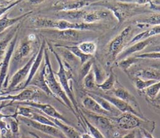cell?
I'll return each mask as SVG.
<instances>
[{"label":"cell","mask_w":160,"mask_h":138,"mask_svg":"<svg viewBox=\"0 0 160 138\" xmlns=\"http://www.w3.org/2000/svg\"><path fill=\"white\" fill-rule=\"evenodd\" d=\"M44 78H45L46 82L47 83V85L49 89L50 90L51 93L53 94L54 98H60L62 103L64 106H66L67 108H68L71 111V112L73 113L74 115L78 118L79 122L83 127H84V125L82 124L84 122L81 119L80 117L78 115V114L75 111L74 108L70 99L66 95L65 91L62 88L59 83L58 82V81L55 78L54 74L52 70L51 63L49 59V56L46 50H45V65L44 67Z\"/></svg>","instance_id":"cell-1"},{"label":"cell","mask_w":160,"mask_h":138,"mask_svg":"<svg viewBox=\"0 0 160 138\" xmlns=\"http://www.w3.org/2000/svg\"><path fill=\"white\" fill-rule=\"evenodd\" d=\"M56 58V60L59 63V68L58 71L56 73L59 78V83L61 85L62 88L63 89V90L65 91L66 95L68 96V97L69 98V99H70L75 111L76 112V113L78 114V115L80 117V114H81V110L79 109L78 105V103L76 99H75L72 88L71 87V86L69 85V82L68 80L70 78L71 74L70 72V70H66V68L64 67L63 63L62 62L60 57H59V55H58V53L56 52H55L54 51H52ZM81 118V117H80Z\"/></svg>","instance_id":"cell-2"},{"label":"cell","mask_w":160,"mask_h":138,"mask_svg":"<svg viewBox=\"0 0 160 138\" xmlns=\"http://www.w3.org/2000/svg\"><path fill=\"white\" fill-rule=\"evenodd\" d=\"M16 104L19 105L27 106L29 107H31L33 108H36L39 109L45 115L59 120L71 126V122L66 119L62 114H61L59 112H58L56 108H54L52 105L47 103H41L37 102L36 101H21L18 102Z\"/></svg>","instance_id":"cell-3"},{"label":"cell","mask_w":160,"mask_h":138,"mask_svg":"<svg viewBox=\"0 0 160 138\" xmlns=\"http://www.w3.org/2000/svg\"><path fill=\"white\" fill-rule=\"evenodd\" d=\"M18 121H20L27 126L32 127L41 133L58 138H67L64 133L58 127L41 124L28 117L21 116H19V119Z\"/></svg>","instance_id":"cell-4"},{"label":"cell","mask_w":160,"mask_h":138,"mask_svg":"<svg viewBox=\"0 0 160 138\" xmlns=\"http://www.w3.org/2000/svg\"><path fill=\"white\" fill-rule=\"evenodd\" d=\"M37 24L40 26L56 28L61 30L66 29H76V30H84L89 29L91 27L89 24L86 23H73L64 20L52 21L49 19H40L38 21Z\"/></svg>","instance_id":"cell-5"},{"label":"cell","mask_w":160,"mask_h":138,"mask_svg":"<svg viewBox=\"0 0 160 138\" xmlns=\"http://www.w3.org/2000/svg\"><path fill=\"white\" fill-rule=\"evenodd\" d=\"M118 126L123 130H132L140 127L145 121L141 117L129 113H122L116 117H112Z\"/></svg>","instance_id":"cell-6"},{"label":"cell","mask_w":160,"mask_h":138,"mask_svg":"<svg viewBox=\"0 0 160 138\" xmlns=\"http://www.w3.org/2000/svg\"><path fill=\"white\" fill-rule=\"evenodd\" d=\"M96 94L101 96V97L104 98L106 100H108L112 105H113L118 110H119L121 113H132L144 120H148L143 114L139 113L135 109H134L131 106H130L127 103L124 102V101L116 98V96H109L104 93H95Z\"/></svg>","instance_id":"cell-7"},{"label":"cell","mask_w":160,"mask_h":138,"mask_svg":"<svg viewBox=\"0 0 160 138\" xmlns=\"http://www.w3.org/2000/svg\"><path fill=\"white\" fill-rule=\"evenodd\" d=\"M130 30L131 27H127L109 44L108 53L113 60L116 59L117 56L122 51L126 38L128 37Z\"/></svg>","instance_id":"cell-8"},{"label":"cell","mask_w":160,"mask_h":138,"mask_svg":"<svg viewBox=\"0 0 160 138\" xmlns=\"http://www.w3.org/2000/svg\"><path fill=\"white\" fill-rule=\"evenodd\" d=\"M84 115L87 119L98 129L104 131H109L113 127V122L111 118L102 115L96 114L91 112H84Z\"/></svg>","instance_id":"cell-9"},{"label":"cell","mask_w":160,"mask_h":138,"mask_svg":"<svg viewBox=\"0 0 160 138\" xmlns=\"http://www.w3.org/2000/svg\"><path fill=\"white\" fill-rule=\"evenodd\" d=\"M36 55L35 54L29 60V61L26 63V64L19 70H18L12 77L11 83L9 86L7 88L8 92H10L12 91L16 86H17L22 81L24 80L26 76L28 75L30 71L31 67L36 58Z\"/></svg>","instance_id":"cell-10"},{"label":"cell","mask_w":160,"mask_h":138,"mask_svg":"<svg viewBox=\"0 0 160 138\" xmlns=\"http://www.w3.org/2000/svg\"><path fill=\"white\" fill-rule=\"evenodd\" d=\"M38 96V91L34 89H24L21 93L16 95H8L7 96H0V101L10 100L12 102L14 101H34Z\"/></svg>","instance_id":"cell-11"},{"label":"cell","mask_w":160,"mask_h":138,"mask_svg":"<svg viewBox=\"0 0 160 138\" xmlns=\"http://www.w3.org/2000/svg\"><path fill=\"white\" fill-rule=\"evenodd\" d=\"M113 93L114 96L129 104L139 113L143 114L140 109L139 104L136 98L125 88L122 87L118 88L113 91Z\"/></svg>","instance_id":"cell-12"},{"label":"cell","mask_w":160,"mask_h":138,"mask_svg":"<svg viewBox=\"0 0 160 138\" xmlns=\"http://www.w3.org/2000/svg\"><path fill=\"white\" fill-rule=\"evenodd\" d=\"M82 103L84 108L89 112L107 117H113L110 113L103 109L96 100L89 95H87L83 98Z\"/></svg>","instance_id":"cell-13"},{"label":"cell","mask_w":160,"mask_h":138,"mask_svg":"<svg viewBox=\"0 0 160 138\" xmlns=\"http://www.w3.org/2000/svg\"><path fill=\"white\" fill-rule=\"evenodd\" d=\"M152 41V39L151 37L146 39L145 40L138 42L135 44H133L132 45L125 48L123 51H122L116 57V59L119 61H121L122 60H124L128 56H129L131 54H133L136 52H139L141 50H142L144 48H145Z\"/></svg>","instance_id":"cell-14"},{"label":"cell","mask_w":160,"mask_h":138,"mask_svg":"<svg viewBox=\"0 0 160 138\" xmlns=\"http://www.w3.org/2000/svg\"><path fill=\"white\" fill-rule=\"evenodd\" d=\"M46 116L51 121H52L58 128H59V129L64 133L67 138H81L80 133H79V132L71 125L67 124L56 119L50 117L48 116Z\"/></svg>","instance_id":"cell-15"},{"label":"cell","mask_w":160,"mask_h":138,"mask_svg":"<svg viewBox=\"0 0 160 138\" xmlns=\"http://www.w3.org/2000/svg\"><path fill=\"white\" fill-rule=\"evenodd\" d=\"M28 85H34L38 87L39 89L42 90L48 95L54 96L53 94L51 93L49 89L44 78V68H43L38 73H36V76H34L32 79L31 80Z\"/></svg>","instance_id":"cell-16"},{"label":"cell","mask_w":160,"mask_h":138,"mask_svg":"<svg viewBox=\"0 0 160 138\" xmlns=\"http://www.w3.org/2000/svg\"><path fill=\"white\" fill-rule=\"evenodd\" d=\"M88 95L96 100L103 109L110 113L113 116V117H116L121 113H122L119 110H118L113 105H112L108 100L101 97V96L96 94L95 93L89 92L88 93Z\"/></svg>","instance_id":"cell-17"},{"label":"cell","mask_w":160,"mask_h":138,"mask_svg":"<svg viewBox=\"0 0 160 138\" xmlns=\"http://www.w3.org/2000/svg\"><path fill=\"white\" fill-rule=\"evenodd\" d=\"M15 42H16V39L14 40L11 45L9 47V48L6 53V55L4 57V58L3 59L1 65V70H0V88L1 87V85H2V83L4 82L5 76L6 75V73L9 67V61L11 59V57L12 54L13 50H14V47L15 45Z\"/></svg>","instance_id":"cell-18"},{"label":"cell","mask_w":160,"mask_h":138,"mask_svg":"<svg viewBox=\"0 0 160 138\" xmlns=\"http://www.w3.org/2000/svg\"><path fill=\"white\" fill-rule=\"evenodd\" d=\"M44 45L42 44V46L41 47V48L38 52V53L37 54L36 57V58L31 67V69H30V71L29 73V76H28V78L27 79V80L26 81L25 83L22 85V86L20 88V90H22L24 89V88L27 87L29 83V82L31 81V80L32 79V78L34 77L35 73H36L39 65H40V63H41V62L42 60V55H43V52H44Z\"/></svg>","instance_id":"cell-19"},{"label":"cell","mask_w":160,"mask_h":138,"mask_svg":"<svg viewBox=\"0 0 160 138\" xmlns=\"http://www.w3.org/2000/svg\"><path fill=\"white\" fill-rule=\"evenodd\" d=\"M160 34V25H156L151 28L150 30L144 31L137 35H136L134 38H132L129 42L128 43V45L135 44L138 42L145 40L146 39L150 38L152 36H154L157 34Z\"/></svg>","instance_id":"cell-20"},{"label":"cell","mask_w":160,"mask_h":138,"mask_svg":"<svg viewBox=\"0 0 160 138\" xmlns=\"http://www.w3.org/2000/svg\"><path fill=\"white\" fill-rule=\"evenodd\" d=\"M136 77L142 80H154L156 81L160 80V70L155 68H147L139 71L136 75Z\"/></svg>","instance_id":"cell-21"},{"label":"cell","mask_w":160,"mask_h":138,"mask_svg":"<svg viewBox=\"0 0 160 138\" xmlns=\"http://www.w3.org/2000/svg\"><path fill=\"white\" fill-rule=\"evenodd\" d=\"M80 117L82 119V121L84 123V124L86 126L87 128L88 129L89 131V134L93 137V138H105L103 134L101 132V131L94 126L93 124H92L86 117V116L84 115V114L81 112L80 114Z\"/></svg>","instance_id":"cell-22"},{"label":"cell","mask_w":160,"mask_h":138,"mask_svg":"<svg viewBox=\"0 0 160 138\" xmlns=\"http://www.w3.org/2000/svg\"><path fill=\"white\" fill-rule=\"evenodd\" d=\"M30 52V45L29 43L28 42H24L22 43L21 46H19V48L16 52L13 61L14 62H18L19 60H21L22 58L26 57L28 53Z\"/></svg>","instance_id":"cell-23"},{"label":"cell","mask_w":160,"mask_h":138,"mask_svg":"<svg viewBox=\"0 0 160 138\" xmlns=\"http://www.w3.org/2000/svg\"><path fill=\"white\" fill-rule=\"evenodd\" d=\"M64 48L69 50L77 58H78L81 65L84 64L85 62H86L88 60L91 58V55L84 54L83 52L81 51V50L78 48V46H66L64 47Z\"/></svg>","instance_id":"cell-24"},{"label":"cell","mask_w":160,"mask_h":138,"mask_svg":"<svg viewBox=\"0 0 160 138\" xmlns=\"http://www.w3.org/2000/svg\"><path fill=\"white\" fill-rule=\"evenodd\" d=\"M78 47L84 54L91 56L96 53L97 49L96 44L93 42H84L79 44Z\"/></svg>","instance_id":"cell-25"},{"label":"cell","mask_w":160,"mask_h":138,"mask_svg":"<svg viewBox=\"0 0 160 138\" xmlns=\"http://www.w3.org/2000/svg\"><path fill=\"white\" fill-rule=\"evenodd\" d=\"M79 37V32L76 29L62 30L58 33V37L63 40H76Z\"/></svg>","instance_id":"cell-26"},{"label":"cell","mask_w":160,"mask_h":138,"mask_svg":"<svg viewBox=\"0 0 160 138\" xmlns=\"http://www.w3.org/2000/svg\"><path fill=\"white\" fill-rule=\"evenodd\" d=\"M9 122V130L11 132V138H19V122L18 119H16L13 116L8 118Z\"/></svg>","instance_id":"cell-27"},{"label":"cell","mask_w":160,"mask_h":138,"mask_svg":"<svg viewBox=\"0 0 160 138\" xmlns=\"http://www.w3.org/2000/svg\"><path fill=\"white\" fill-rule=\"evenodd\" d=\"M160 91V80L145 90L146 96L151 99H154Z\"/></svg>","instance_id":"cell-28"},{"label":"cell","mask_w":160,"mask_h":138,"mask_svg":"<svg viewBox=\"0 0 160 138\" xmlns=\"http://www.w3.org/2000/svg\"><path fill=\"white\" fill-rule=\"evenodd\" d=\"M115 83V76L112 72L110 73L108 78H106L102 83L101 84H97V86L102 90H111Z\"/></svg>","instance_id":"cell-29"},{"label":"cell","mask_w":160,"mask_h":138,"mask_svg":"<svg viewBox=\"0 0 160 138\" xmlns=\"http://www.w3.org/2000/svg\"><path fill=\"white\" fill-rule=\"evenodd\" d=\"M158 81L154 80H142L141 78H137L134 81V84L136 87L139 90H144L151 86L152 85L156 83Z\"/></svg>","instance_id":"cell-30"},{"label":"cell","mask_w":160,"mask_h":138,"mask_svg":"<svg viewBox=\"0 0 160 138\" xmlns=\"http://www.w3.org/2000/svg\"><path fill=\"white\" fill-rule=\"evenodd\" d=\"M92 64H93V62L92 59L91 58L82 65V67L80 69V71L79 74V80H83L84 78L88 74V73L90 71V70L92 68Z\"/></svg>","instance_id":"cell-31"},{"label":"cell","mask_w":160,"mask_h":138,"mask_svg":"<svg viewBox=\"0 0 160 138\" xmlns=\"http://www.w3.org/2000/svg\"><path fill=\"white\" fill-rule=\"evenodd\" d=\"M84 85L87 88H92L95 86V76L92 68L90 70L88 74L84 78Z\"/></svg>","instance_id":"cell-32"},{"label":"cell","mask_w":160,"mask_h":138,"mask_svg":"<svg viewBox=\"0 0 160 138\" xmlns=\"http://www.w3.org/2000/svg\"><path fill=\"white\" fill-rule=\"evenodd\" d=\"M105 16H106V14L103 15V14H101L99 13H89V14L84 13V14L82 16V19L86 24H89V23L93 22L97 20L100 19L102 17Z\"/></svg>","instance_id":"cell-33"},{"label":"cell","mask_w":160,"mask_h":138,"mask_svg":"<svg viewBox=\"0 0 160 138\" xmlns=\"http://www.w3.org/2000/svg\"><path fill=\"white\" fill-rule=\"evenodd\" d=\"M136 58H152L160 59V52H150L148 53H141L136 56Z\"/></svg>","instance_id":"cell-34"},{"label":"cell","mask_w":160,"mask_h":138,"mask_svg":"<svg viewBox=\"0 0 160 138\" xmlns=\"http://www.w3.org/2000/svg\"><path fill=\"white\" fill-rule=\"evenodd\" d=\"M18 20V19H10L7 18L6 17H4V18L0 19V32L4 30V28H6L8 26L16 22V21H17Z\"/></svg>","instance_id":"cell-35"},{"label":"cell","mask_w":160,"mask_h":138,"mask_svg":"<svg viewBox=\"0 0 160 138\" xmlns=\"http://www.w3.org/2000/svg\"><path fill=\"white\" fill-rule=\"evenodd\" d=\"M142 22L146 24H149L151 25H160V14L152 16L147 20H145Z\"/></svg>","instance_id":"cell-36"},{"label":"cell","mask_w":160,"mask_h":138,"mask_svg":"<svg viewBox=\"0 0 160 138\" xmlns=\"http://www.w3.org/2000/svg\"><path fill=\"white\" fill-rule=\"evenodd\" d=\"M137 61H138L137 59L132 58H129L124 60H122L120 62V66L122 68H123L124 69H127V68H128L129 67H130L132 64L134 63Z\"/></svg>","instance_id":"cell-37"},{"label":"cell","mask_w":160,"mask_h":138,"mask_svg":"<svg viewBox=\"0 0 160 138\" xmlns=\"http://www.w3.org/2000/svg\"><path fill=\"white\" fill-rule=\"evenodd\" d=\"M141 134L142 135V138H154L151 132L144 128H141Z\"/></svg>","instance_id":"cell-38"},{"label":"cell","mask_w":160,"mask_h":138,"mask_svg":"<svg viewBox=\"0 0 160 138\" xmlns=\"http://www.w3.org/2000/svg\"><path fill=\"white\" fill-rule=\"evenodd\" d=\"M120 138H136V132L134 131H132Z\"/></svg>","instance_id":"cell-39"},{"label":"cell","mask_w":160,"mask_h":138,"mask_svg":"<svg viewBox=\"0 0 160 138\" xmlns=\"http://www.w3.org/2000/svg\"><path fill=\"white\" fill-rule=\"evenodd\" d=\"M37 134V133H36ZM38 134L42 138H58V137H53V136H49V135H47V134H43V133H41L40 132H38Z\"/></svg>","instance_id":"cell-40"},{"label":"cell","mask_w":160,"mask_h":138,"mask_svg":"<svg viewBox=\"0 0 160 138\" xmlns=\"http://www.w3.org/2000/svg\"><path fill=\"white\" fill-rule=\"evenodd\" d=\"M81 138H93V137L89 133H87V132L81 134Z\"/></svg>","instance_id":"cell-41"},{"label":"cell","mask_w":160,"mask_h":138,"mask_svg":"<svg viewBox=\"0 0 160 138\" xmlns=\"http://www.w3.org/2000/svg\"><path fill=\"white\" fill-rule=\"evenodd\" d=\"M29 134L30 135H31L33 137H34V138H42V137H41L38 134H37L36 132H29Z\"/></svg>","instance_id":"cell-42"},{"label":"cell","mask_w":160,"mask_h":138,"mask_svg":"<svg viewBox=\"0 0 160 138\" xmlns=\"http://www.w3.org/2000/svg\"><path fill=\"white\" fill-rule=\"evenodd\" d=\"M44 0H30V2L32 4H38L41 3V2H42Z\"/></svg>","instance_id":"cell-43"},{"label":"cell","mask_w":160,"mask_h":138,"mask_svg":"<svg viewBox=\"0 0 160 138\" xmlns=\"http://www.w3.org/2000/svg\"><path fill=\"white\" fill-rule=\"evenodd\" d=\"M151 52H160V45L159 46H156L152 48Z\"/></svg>","instance_id":"cell-44"},{"label":"cell","mask_w":160,"mask_h":138,"mask_svg":"<svg viewBox=\"0 0 160 138\" xmlns=\"http://www.w3.org/2000/svg\"><path fill=\"white\" fill-rule=\"evenodd\" d=\"M157 108H158L159 109H160V104H158V105H156V106Z\"/></svg>","instance_id":"cell-45"},{"label":"cell","mask_w":160,"mask_h":138,"mask_svg":"<svg viewBox=\"0 0 160 138\" xmlns=\"http://www.w3.org/2000/svg\"><path fill=\"white\" fill-rule=\"evenodd\" d=\"M157 104H160V100L157 101Z\"/></svg>","instance_id":"cell-46"},{"label":"cell","mask_w":160,"mask_h":138,"mask_svg":"<svg viewBox=\"0 0 160 138\" xmlns=\"http://www.w3.org/2000/svg\"><path fill=\"white\" fill-rule=\"evenodd\" d=\"M0 138H2V136H1V130H0Z\"/></svg>","instance_id":"cell-47"},{"label":"cell","mask_w":160,"mask_h":138,"mask_svg":"<svg viewBox=\"0 0 160 138\" xmlns=\"http://www.w3.org/2000/svg\"><path fill=\"white\" fill-rule=\"evenodd\" d=\"M21 138H30V137H22Z\"/></svg>","instance_id":"cell-48"}]
</instances>
